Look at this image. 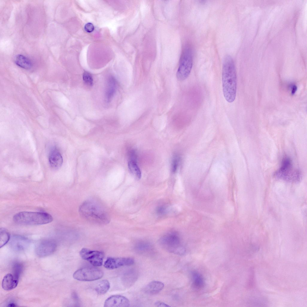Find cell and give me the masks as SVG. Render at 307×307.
<instances>
[{"label": "cell", "mask_w": 307, "mask_h": 307, "mask_svg": "<svg viewBox=\"0 0 307 307\" xmlns=\"http://www.w3.org/2000/svg\"><path fill=\"white\" fill-rule=\"evenodd\" d=\"M223 92L226 100L232 103L235 100L237 91V75L232 58L226 56L224 59L222 73Z\"/></svg>", "instance_id": "1"}, {"label": "cell", "mask_w": 307, "mask_h": 307, "mask_svg": "<svg viewBox=\"0 0 307 307\" xmlns=\"http://www.w3.org/2000/svg\"><path fill=\"white\" fill-rule=\"evenodd\" d=\"M79 211L82 217L95 223L106 224L110 221L109 216L104 207L94 200L85 201L80 206Z\"/></svg>", "instance_id": "2"}, {"label": "cell", "mask_w": 307, "mask_h": 307, "mask_svg": "<svg viewBox=\"0 0 307 307\" xmlns=\"http://www.w3.org/2000/svg\"><path fill=\"white\" fill-rule=\"evenodd\" d=\"M13 219L18 224L36 225L49 223L53 219L51 215L46 213L23 211L15 214Z\"/></svg>", "instance_id": "3"}, {"label": "cell", "mask_w": 307, "mask_h": 307, "mask_svg": "<svg viewBox=\"0 0 307 307\" xmlns=\"http://www.w3.org/2000/svg\"><path fill=\"white\" fill-rule=\"evenodd\" d=\"M274 175L279 179L291 182H298L301 178L300 173L293 167L292 160L287 156L283 158L281 167Z\"/></svg>", "instance_id": "4"}, {"label": "cell", "mask_w": 307, "mask_h": 307, "mask_svg": "<svg viewBox=\"0 0 307 307\" xmlns=\"http://www.w3.org/2000/svg\"><path fill=\"white\" fill-rule=\"evenodd\" d=\"M193 64V58L191 47L186 46L183 51L177 73V79L179 81L186 79L189 75Z\"/></svg>", "instance_id": "5"}, {"label": "cell", "mask_w": 307, "mask_h": 307, "mask_svg": "<svg viewBox=\"0 0 307 307\" xmlns=\"http://www.w3.org/2000/svg\"><path fill=\"white\" fill-rule=\"evenodd\" d=\"M103 275V272L96 267H86L79 269L73 275V278L78 280L91 281L98 280Z\"/></svg>", "instance_id": "6"}, {"label": "cell", "mask_w": 307, "mask_h": 307, "mask_svg": "<svg viewBox=\"0 0 307 307\" xmlns=\"http://www.w3.org/2000/svg\"><path fill=\"white\" fill-rule=\"evenodd\" d=\"M161 244L168 251L178 254H182L184 249L179 246L177 236L174 233H170L163 236L160 240Z\"/></svg>", "instance_id": "7"}, {"label": "cell", "mask_w": 307, "mask_h": 307, "mask_svg": "<svg viewBox=\"0 0 307 307\" xmlns=\"http://www.w3.org/2000/svg\"><path fill=\"white\" fill-rule=\"evenodd\" d=\"M81 257L94 266H100L103 263L104 253L102 252L82 248L79 252Z\"/></svg>", "instance_id": "8"}, {"label": "cell", "mask_w": 307, "mask_h": 307, "mask_svg": "<svg viewBox=\"0 0 307 307\" xmlns=\"http://www.w3.org/2000/svg\"><path fill=\"white\" fill-rule=\"evenodd\" d=\"M134 261L130 258L109 257L105 262L104 266L108 269H114L133 264Z\"/></svg>", "instance_id": "9"}, {"label": "cell", "mask_w": 307, "mask_h": 307, "mask_svg": "<svg viewBox=\"0 0 307 307\" xmlns=\"http://www.w3.org/2000/svg\"><path fill=\"white\" fill-rule=\"evenodd\" d=\"M130 305L129 300L125 297L120 295H114L107 298L105 301V307H126Z\"/></svg>", "instance_id": "10"}, {"label": "cell", "mask_w": 307, "mask_h": 307, "mask_svg": "<svg viewBox=\"0 0 307 307\" xmlns=\"http://www.w3.org/2000/svg\"><path fill=\"white\" fill-rule=\"evenodd\" d=\"M49 161L51 167L53 169H58L61 166L63 162V158L57 149L54 148L50 151Z\"/></svg>", "instance_id": "11"}, {"label": "cell", "mask_w": 307, "mask_h": 307, "mask_svg": "<svg viewBox=\"0 0 307 307\" xmlns=\"http://www.w3.org/2000/svg\"><path fill=\"white\" fill-rule=\"evenodd\" d=\"M56 247L55 242L52 240L42 241L38 246L37 251L38 255L42 256L48 255L54 251Z\"/></svg>", "instance_id": "12"}, {"label": "cell", "mask_w": 307, "mask_h": 307, "mask_svg": "<svg viewBox=\"0 0 307 307\" xmlns=\"http://www.w3.org/2000/svg\"><path fill=\"white\" fill-rule=\"evenodd\" d=\"M18 278L10 273L6 274L2 280L1 286L5 290L9 291L15 288L18 282Z\"/></svg>", "instance_id": "13"}, {"label": "cell", "mask_w": 307, "mask_h": 307, "mask_svg": "<svg viewBox=\"0 0 307 307\" xmlns=\"http://www.w3.org/2000/svg\"><path fill=\"white\" fill-rule=\"evenodd\" d=\"M163 283L159 281H153L148 283L144 289V292L146 294L154 295L158 294L164 287Z\"/></svg>", "instance_id": "14"}, {"label": "cell", "mask_w": 307, "mask_h": 307, "mask_svg": "<svg viewBox=\"0 0 307 307\" xmlns=\"http://www.w3.org/2000/svg\"><path fill=\"white\" fill-rule=\"evenodd\" d=\"M116 81L113 76H110L108 79L106 91V98L108 102H109L115 93L116 89Z\"/></svg>", "instance_id": "15"}, {"label": "cell", "mask_w": 307, "mask_h": 307, "mask_svg": "<svg viewBox=\"0 0 307 307\" xmlns=\"http://www.w3.org/2000/svg\"><path fill=\"white\" fill-rule=\"evenodd\" d=\"M192 285L196 290H200L203 288L205 284L204 280L202 275L198 272L193 271L192 273Z\"/></svg>", "instance_id": "16"}, {"label": "cell", "mask_w": 307, "mask_h": 307, "mask_svg": "<svg viewBox=\"0 0 307 307\" xmlns=\"http://www.w3.org/2000/svg\"><path fill=\"white\" fill-rule=\"evenodd\" d=\"M15 62L17 65L25 69H29L32 66V63L31 61L26 57L22 55H18L16 56Z\"/></svg>", "instance_id": "17"}, {"label": "cell", "mask_w": 307, "mask_h": 307, "mask_svg": "<svg viewBox=\"0 0 307 307\" xmlns=\"http://www.w3.org/2000/svg\"><path fill=\"white\" fill-rule=\"evenodd\" d=\"M128 167L130 172L135 177L139 179L141 178V172L136 162L129 160L128 162Z\"/></svg>", "instance_id": "18"}, {"label": "cell", "mask_w": 307, "mask_h": 307, "mask_svg": "<svg viewBox=\"0 0 307 307\" xmlns=\"http://www.w3.org/2000/svg\"><path fill=\"white\" fill-rule=\"evenodd\" d=\"M110 287V283L107 280H103L100 282L96 287L95 290L99 294L102 295L106 293Z\"/></svg>", "instance_id": "19"}, {"label": "cell", "mask_w": 307, "mask_h": 307, "mask_svg": "<svg viewBox=\"0 0 307 307\" xmlns=\"http://www.w3.org/2000/svg\"><path fill=\"white\" fill-rule=\"evenodd\" d=\"M10 239V235L7 231L3 228L0 229V247L5 245Z\"/></svg>", "instance_id": "20"}, {"label": "cell", "mask_w": 307, "mask_h": 307, "mask_svg": "<svg viewBox=\"0 0 307 307\" xmlns=\"http://www.w3.org/2000/svg\"><path fill=\"white\" fill-rule=\"evenodd\" d=\"M135 249L137 251L144 252L149 250L151 248L150 244L146 242H139L136 245Z\"/></svg>", "instance_id": "21"}, {"label": "cell", "mask_w": 307, "mask_h": 307, "mask_svg": "<svg viewBox=\"0 0 307 307\" xmlns=\"http://www.w3.org/2000/svg\"><path fill=\"white\" fill-rule=\"evenodd\" d=\"M82 77L84 82L86 84L90 86L93 85V79L90 73L85 71L83 74Z\"/></svg>", "instance_id": "22"}, {"label": "cell", "mask_w": 307, "mask_h": 307, "mask_svg": "<svg viewBox=\"0 0 307 307\" xmlns=\"http://www.w3.org/2000/svg\"><path fill=\"white\" fill-rule=\"evenodd\" d=\"M179 162L180 158L179 156L176 155L173 157L171 162V170L173 173H175L177 171Z\"/></svg>", "instance_id": "23"}, {"label": "cell", "mask_w": 307, "mask_h": 307, "mask_svg": "<svg viewBox=\"0 0 307 307\" xmlns=\"http://www.w3.org/2000/svg\"><path fill=\"white\" fill-rule=\"evenodd\" d=\"M84 29L88 32H92L94 29V27L93 24L91 23H88L85 26Z\"/></svg>", "instance_id": "24"}, {"label": "cell", "mask_w": 307, "mask_h": 307, "mask_svg": "<svg viewBox=\"0 0 307 307\" xmlns=\"http://www.w3.org/2000/svg\"><path fill=\"white\" fill-rule=\"evenodd\" d=\"M14 273L13 275L19 278V275L22 270V266L19 264H17L14 267Z\"/></svg>", "instance_id": "25"}, {"label": "cell", "mask_w": 307, "mask_h": 307, "mask_svg": "<svg viewBox=\"0 0 307 307\" xmlns=\"http://www.w3.org/2000/svg\"><path fill=\"white\" fill-rule=\"evenodd\" d=\"M154 305L156 307H170V306L167 305V304L165 303L164 302H162L159 301H157L155 302L154 303Z\"/></svg>", "instance_id": "26"}, {"label": "cell", "mask_w": 307, "mask_h": 307, "mask_svg": "<svg viewBox=\"0 0 307 307\" xmlns=\"http://www.w3.org/2000/svg\"><path fill=\"white\" fill-rule=\"evenodd\" d=\"M166 209L163 206L159 207L157 209V212L159 214H163L165 212Z\"/></svg>", "instance_id": "27"}, {"label": "cell", "mask_w": 307, "mask_h": 307, "mask_svg": "<svg viewBox=\"0 0 307 307\" xmlns=\"http://www.w3.org/2000/svg\"><path fill=\"white\" fill-rule=\"evenodd\" d=\"M16 306H17V305H16L15 304H14L13 303H11L8 306L9 307H15Z\"/></svg>", "instance_id": "28"}]
</instances>
